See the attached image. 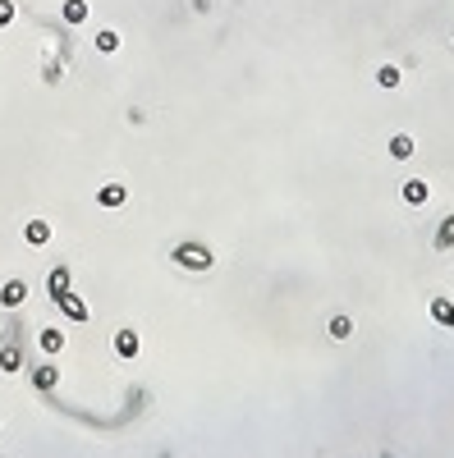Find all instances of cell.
Returning a JSON list of instances; mask_svg holds the SVG:
<instances>
[{
  "label": "cell",
  "mask_w": 454,
  "mask_h": 458,
  "mask_svg": "<svg viewBox=\"0 0 454 458\" xmlns=\"http://www.w3.org/2000/svg\"><path fill=\"white\" fill-rule=\"evenodd\" d=\"M175 262L189 266V271H207V266H211V252L198 248V243H184V248H175Z\"/></svg>",
  "instance_id": "6da1fadb"
},
{
  "label": "cell",
  "mask_w": 454,
  "mask_h": 458,
  "mask_svg": "<svg viewBox=\"0 0 454 458\" xmlns=\"http://www.w3.org/2000/svg\"><path fill=\"white\" fill-rule=\"evenodd\" d=\"M97 202L101 207H124V202H129V193H124V184H106L97 193Z\"/></svg>",
  "instance_id": "7a4b0ae2"
},
{
  "label": "cell",
  "mask_w": 454,
  "mask_h": 458,
  "mask_svg": "<svg viewBox=\"0 0 454 458\" xmlns=\"http://www.w3.org/2000/svg\"><path fill=\"white\" fill-rule=\"evenodd\" d=\"M23 234H28V243H33V248L51 243V225H46V220H28V229H23Z\"/></svg>",
  "instance_id": "3957f363"
},
{
  "label": "cell",
  "mask_w": 454,
  "mask_h": 458,
  "mask_svg": "<svg viewBox=\"0 0 454 458\" xmlns=\"http://www.w3.org/2000/svg\"><path fill=\"white\" fill-rule=\"evenodd\" d=\"M60 307H65V317H74V321H88V307H83V298H74L69 289L60 294Z\"/></svg>",
  "instance_id": "277c9868"
},
{
  "label": "cell",
  "mask_w": 454,
  "mask_h": 458,
  "mask_svg": "<svg viewBox=\"0 0 454 458\" xmlns=\"http://www.w3.org/2000/svg\"><path fill=\"white\" fill-rule=\"evenodd\" d=\"M390 156H395V161H409V156H413V138H409V133H395V138H390Z\"/></svg>",
  "instance_id": "5b68a950"
},
{
  "label": "cell",
  "mask_w": 454,
  "mask_h": 458,
  "mask_svg": "<svg viewBox=\"0 0 454 458\" xmlns=\"http://www.w3.org/2000/svg\"><path fill=\"white\" fill-rule=\"evenodd\" d=\"M432 317H436V326H454V303L436 298V303H432Z\"/></svg>",
  "instance_id": "8992f818"
},
{
  "label": "cell",
  "mask_w": 454,
  "mask_h": 458,
  "mask_svg": "<svg viewBox=\"0 0 454 458\" xmlns=\"http://www.w3.org/2000/svg\"><path fill=\"white\" fill-rule=\"evenodd\" d=\"M88 19V0H65V23H83Z\"/></svg>",
  "instance_id": "52a82bcc"
},
{
  "label": "cell",
  "mask_w": 454,
  "mask_h": 458,
  "mask_svg": "<svg viewBox=\"0 0 454 458\" xmlns=\"http://www.w3.org/2000/svg\"><path fill=\"white\" fill-rule=\"evenodd\" d=\"M404 202H413V207L427 202V184H422V179H409V184H404Z\"/></svg>",
  "instance_id": "ba28073f"
},
{
  "label": "cell",
  "mask_w": 454,
  "mask_h": 458,
  "mask_svg": "<svg viewBox=\"0 0 454 458\" xmlns=\"http://www.w3.org/2000/svg\"><path fill=\"white\" fill-rule=\"evenodd\" d=\"M23 294H28L23 284H5V289H0V303H5V307H19V303H23Z\"/></svg>",
  "instance_id": "9c48e42d"
},
{
  "label": "cell",
  "mask_w": 454,
  "mask_h": 458,
  "mask_svg": "<svg viewBox=\"0 0 454 458\" xmlns=\"http://www.w3.org/2000/svg\"><path fill=\"white\" fill-rule=\"evenodd\" d=\"M115 349H120L124 358H129V353L138 349V335H133V330H120V335H115Z\"/></svg>",
  "instance_id": "30bf717a"
},
{
  "label": "cell",
  "mask_w": 454,
  "mask_h": 458,
  "mask_svg": "<svg viewBox=\"0 0 454 458\" xmlns=\"http://www.w3.org/2000/svg\"><path fill=\"white\" fill-rule=\"evenodd\" d=\"M436 248H454V216L445 220L441 229H436Z\"/></svg>",
  "instance_id": "8fae6325"
},
{
  "label": "cell",
  "mask_w": 454,
  "mask_h": 458,
  "mask_svg": "<svg viewBox=\"0 0 454 458\" xmlns=\"http://www.w3.org/2000/svg\"><path fill=\"white\" fill-rule=\"evenodd\" d=\"M377 83H381V88H399V69L395 65H381L377 69Z\"/></svg>",
  "instance_id": "7c38bea8"
},
{
  "label": "cell",
  "mask_w": 454,
  "mask_h": 458,
  "mask_svg": "<svg viewBox=\"0 0 454 458\" xmlns=\"http://www.w3.org/2000/svg\"><path fill=\"white\" fill-rule=\"evenodd\" d=\"M60 344H65V335H60V330H42V349H46V353H60Z\"/></svg>",
  "instance_id": "4fadbf2b"
},
{
  "label": "cell",
  "mask_w": 454,
  "mask_h": 458,
  "mask_svg": "<svg viewBox=\"0 0 454 458\" xmlns=\"http://www.w3.org/2000/svg\"><path fill=\"white\" fill-rule=\"evenodd\" d=\"M65 289H69V271H65V266H60V271H51V294H65Z\"/></svg>",
  "instance_id": "5bb4252c"
},
{
  "label": "cell",
  "mask_w": 454,
  "mask_h": 458,
  "mask_svg": "<svg viewBox=\"0 0 454 458\" xmlns=\"http://www.w3.org/2000/svg\"><path fill=\"white\" fill-rule=\"evenodd\" d=\"M115 46H120V33H111V28H106V33H97V51H106V55H111Z\"/></svg>",
  "instance_id": "9a60e30c"
},
{
  "label": "cell",
  "mask_w": 454,
  "mask_h": 458,
  "mask_svg": "<svg viewBox=\"0 0 454 458\" xmlns=\"http://www.w3.org/2000/svg\"><path fill=\"white\" fill-rule=\"evenodd\" d=\"M349 330H354V326H349V321H344V317H335V321H331V335H335V339H344V335H349Z\"/></svg>",
  "instance_id": "2e32d148"
},
{
  "label": "cell",
  "mask_w": 454,
  "mask_h": 458,
  "mask_svg": "<svg viewBox=\"0 0 454 458\" xmlns=\"http://www.w3.org/2000/svg\"><path fill=\"white\" fill-rule=\"evenodd\" d=\"M10 23H14V5H10V0H0V28H10Z\"/></svg>",
  "instance_id": "e0dca14e"
},
{
  "label": "cell",
  "mask_w": 454,
  "mask_h": 458,
  "mask_svg": "<svg viewBox=\"0 0 454 458\" xmlns=\"http://www.w3.org/2000/svg\"><path fill=\"white\" fill-rule=\"evenodd\" d=\"M37 385H42V390H46V385H56V371L42 367V371H37Z\"/></svg>",
  "instance_id": "ac0fdd59"
}]
</instances>
